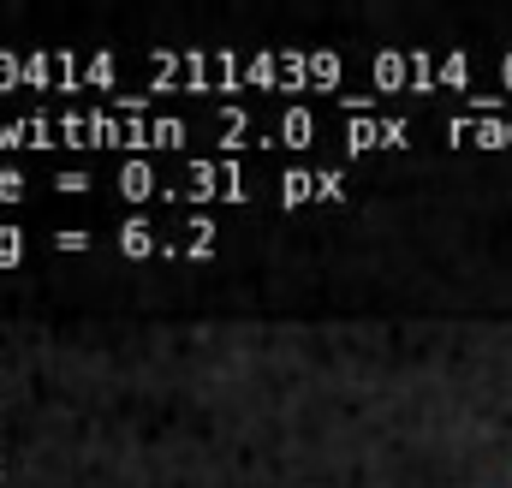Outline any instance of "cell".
I'll use <instances>...</instances> for the list:
<instances>
[{
    "label": "cell",
    "instance_id": "cell-9",
    "mask_svg": "<svg viewBox=\"0 0 512 488\" xmlns=\"http://www.w3.org/2000/svg\"><path fill=\"white\" fill-rule=\"evenodd\" d=\"M274 137H280V143H310V137H316V114H304V108L280 114V120H274Z\"/></svg>",
    "mask_w": 512,
    "mask_h": 488
},
{
    "label": "cell",
    "instance_id": "cell-11",
    "mask_svg": "<svg viewBox=\"0 0 512 488\" xmlns=\"http://www.w3.org/2000/svg\"><path fill=\"white\" fill-rule=\"evenodd\" d=\"M12 197H24V179L18 173H0V203H12Z\"/></svg>",
    "mask_w": 512,
    "mask_h": 488
},
{
    "label": "cell",
    "instance_id": "cell-7",
    "mask_svg": "<svg viewBox=\"0 0 512 488\" xmlns=\"http://www.w3.org/2000/svg\"><path fill=\"white\" fill-rule=\"evenodd\" d=\"M346 179L340 173H286L280 179V203H310V197H340Z\"/></svg>",
    "mask_w": 512,
    "mask_h": 488
},
{
    "label": "cell",
    "instance_id": "cell-4",
    "mask_svg": "<svg viewBox=\"0 0 512 488\" xmlns=\"http://www.w3.org/2000/svg\"><path fill=\"white\" fill-rule=\"evenodd\" d=\"M370 72H376V84H453V90H471L477 60L471 54H447V60H435V54H376Z\"/></svg>",
    "mask_w": 512,
    "mask_h": 488
},
{
    "label": "cell",
    "instance_id": "cell-8",
    "mask_svg": "<svg viewBox=\"0 0 512 488\" xmlns=\"http://www.w3.org/2000/svg\"><path fill=\"white\" fill-rule=\"evenodd\" d=\"M459 143H512V120H453Z\"/></svg>",
    "mask_w": 512,
    "mask_h": 488
},
{
    "label": "cell",
    "instance_id": "cell-10",
    "mask_svg": "<svg viewBox=\"0 0 512 488\" xmlns=\"http://www.w3.org/2000/svg\"><path fill=\"white\" fill-rule=\"evenodd\" d=\"M18 256H24V233L0 227V262H18Z\"/></svg>",
    "mask_w": 512,
    "mask_h": 488
},
{
    "label": "cell",
    "instance_id": "cell-2",
    "mask_svg": "<svg viewBox=\"0 0 512 488\" xmlns=\"http://www.w3.org/2000/svg\"><path fill=\"white\" fill-rule=\"evenodd\" d=\"M149 66L161 78H179L185 90L197 84H256V90H286V84H340V60L334 54H256V60H239V54H149Z\"/></svg>",
    "mask_w": 512,
    "mask_h": 488
},
{
    "label": "cell",
    "instance_id": "cell-5",
    "mask_svg": "<svg viewBox=\"0 0 512 488\" xmlns=\"http://www.w3.org/2000/svg\"><path fill=\"white\" fill-rule=\"evenodd\" d=\"M191 185H203L197 197H245V167H221V161H197L185 173Z\"/></svg>",
    "mask_w": 512,
    "mask_h": 488
},
{
    "label": "cell",
    "instance_id": "cell-3",
    "mask_svg": "<svg viewBox=\"0 0 512 488\" xmlns=\"http://www.w3.org/2000/svg\"><path fill=\"white\" fill-rule=\"evenodd\" d=\"M114 60H84V54H0V90L6 84H96L114 78Z\"/></svg>",
    "mask_w": 512,
    "mask_h": 488
},
{
    "label": "cell",
    "instance_id": "cell-1",
    "mask_svg": "<svg viewBox=\"0 0 512 488\" xmlns=\"http://www.w3.org/2000/svg\"><path fill=\"white\" fill-rule=\"evenodd\" d=\"M173 149L185 143V120L161 114H36V120H0V149Z\"/></svg>",
    "mask_w": 512,
    "mask_h": 488
},
{
    "label": "cell",
    "instance_id": "cell-6",
    "mask_svg": "<svg viewBox=\"0 0 512 488\" xmlns=\"http://www.w3.org/2000/svg\"><path fill=\"white\" fill-rule=\"evenodd\" d=\"M405 137H411L405 120H364V114H352V125H346L352 149H387V143H405Z\"/></svg>",
    "mask_w": 512,
    "mask_h": 488
}]
</instances>
